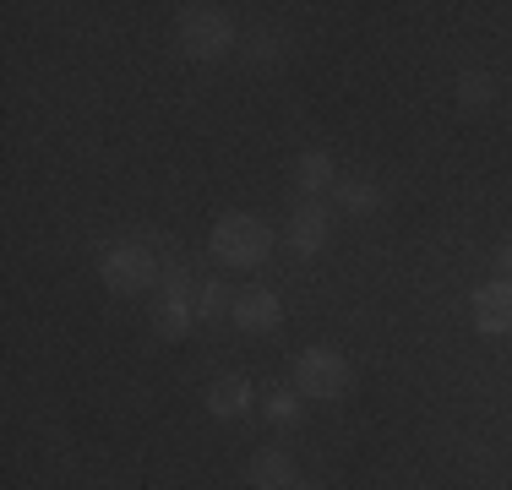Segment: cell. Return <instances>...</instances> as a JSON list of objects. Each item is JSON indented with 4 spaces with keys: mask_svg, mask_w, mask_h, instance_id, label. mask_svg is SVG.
Masks as SVG:
<instances>
[{
    "mask_svg": "<svg viewBox=\"0 0 512 490\" xmlns=\"http://www.w3.org/2000/svg\"><path fill=\"white\" fill-rule=\"evenodd\" d=\"M213 251H218V262H229V267H256L273 251V229L251 213H229V218H218V229H213Z\"/></svg>",
    "mask_w": 512,
    "mask_h": 490,
    "instance_id": "1",
    "label": "cell"
},
{
    "mask_svg": "<svg viewBox=\"0 0 512 490\" xmlns=\"http://www.w3.org/2000/svg\"><path fill=\"white\" fill-rule=\"evenodd\" d=\"M180 44H186V55H197V60L224 55V49H229V22H224V11H213V6H186V11H180Z\"/></svg>",
    "mask_w": 512,
    "mask_h": 490,
    "instance_id": "2",
    "label": "cell"
},
{
    "mask_svg": "<svg viewBox=\"0 0 512 490\" xmlns=\"http://www.w3.org/2000/svg\"><path fill=\"white\" fill-rule=\"evenodd\" d=\"M349 382V365L338 360L333 349H306L295 365V387L306 392V398H338Z\"/></svg>",
    "mask_w": 512,
    "mask_h": 490,
    "instance_id": "3",
    "label": "cell"
},
{
    "mask_svg": "<svg viewBox=\"0 0 512 490\" xmlns=\"http://www.w3.org/2000/svg\"><path fill=\"white\" fill-rule=\"evenodd\" d=\"M153 273H158V267H153V251H148V245H115V251L104 256V284L120 289V294L148 289Z\"/></svg>",
    "mask_w": 512,
    "mask_h": 490,
    "instance_id": "4",
    "label": "cell"
},
{
    "mask_svg": "<svg viewBox=\"0 0 512 490\" xmlns=\"http://www.w3.org/2000/svg\"><path fill=\"white\" fill-rule=\"evenodd\" d=\"M474 327L480 333H512V284H485L474 294Z\"/></svg>",
    "mask_w": 512,
    "mask_h": 490,
    "instance_id": "5",
    "label": "cell"
},
{
    "mask_svg": "<svg viewBox=\"0 0 512 490\" xmlns=\"http://www.w3.org/2000/svg\"><path fill=\"white\" fill-rule=\"evenodd\" d=\"M235 322L246 327V333H267V327L278 322V300L267 289H246L235 294Z\"/></svg>",
    "mask_w": 512,
    "mask_h": 490,
    "instance_id": "6",
    "label": "cell"
},
{
    "mask_svg": "<svg viewBox=\"0 0 512 490\" xmlns=\"http://www.w3.org/2000/svg\"><path fill=\"white\" fill-rule=\"evenodd\" d=\"M246 474H251V485H256V490H289V485H295V463H289L284 452H273V447L256 452Z\"/></svg>",
    "mask_w": 512,
    "mask_h": 490,
    "instance_id": "7",
    "label": "cell"
},
{
    "mask_svg": "<svg viewBox=\"0 0 512 490\" xmlns=\"http://www.w3.org/2000/svg\"><path fill=\"white\" fill-rule=\"evenodd\" d=\"M289 240H295L300 256H316V251H322V245H327V213H322V207H300L295 224H289Z\"/></svg>",
    "mask_w": 512,
    "mask_h": 490,
    "instance_id": "8",
    "label": "cell"
},
{
    "mask_svg": "<svg viewBox=\"0 0 512 490\" xmlns=\"http://www.w3.org/2000/svg\"><path fill=\"white\" fill-rule=\"evenodd\" d=\"M207 409L224 414V420H235V414H246V409H251V387L240 382V376H224V382L207 387Z\"/></svg>",
    "mask_w": 512,
    "mask_h": 490,
    "instance_id": "9",
    "label": "cell"
},
{
    "mask_svg": "<svg viewBox=\"0 0 512 490\" xmlns=\"http://www.w3.org/2000/svg\"><path fill=\"white\" fill-rule=\"evenodd\" d=\"M295 186H300V191L333 186V158H327V153H306V158L295 164Z\"/></svg>",
    "mask_w": 512,
    "mask_h": 490,
    "instance_id": "10",
    "label": "cell"
},
{
    "mask_svg": "<svg viewBox=\"0 0 512 490\" xmlns=\"http://www.w3.org/2000/svg\"><path fill=\"white\" fill-rule=\"evenodd\" d=\"M338 202H344L349 213H371V207L382 202V191H376L371 180H360V175H355V180H338Z\"/></svg>",
    "mask_w": 512,
    "mask_h": 490,
    "instance_id": "11",
    "label": "cell"
},
{
    "mask_svg": "<svg viewBox=\"0 0 512 490\" xmlns=\"http://www.w3.org/2000/svg\"><path fill=\"white\" fill-rule=\"evenodd\" d=\"M186 327H191L186 300H164V305H158V333H164V338H180Z\"/></svg>",
    "mask_w": 512,
    "mask_h": 490,
    "instance_id": "12",
    "label": "cell"
},
{
    "mask_svg": "<svg viewBox=\"0 0 512 490\" xmlns=\"http://www.w3.org/2000/svg\"><path fill=\"white\" fill-rule=\"evenodd\" d=\"M458 98H463V109H485V104H491V82H485L480 71H463V77H458Z\"/></svg>",
    "mask_w": 512,
    "mask_h": 490,
    "instance_id": "13",
    "label": "cell"
},
{
    "mask_svg": "<svg viewBox=\"0 0 512 490\" xmlns=\"http://www.w3.org/2000/svg\"><path fill=\"white\" fill-rule=\"evenodd\" d=\"M300 414V403H295V392L289 387H278V392H267V420H278V425H289Z\"/></svg>",
    "mask_w": 512,
    "mask_h": 490,
    "instance_id": "14",
    "label": "cell"
},
{
    "mask_svg": "<svg viewBox=\"0 0 512 490\" xmlns=\"http://www.w3.org/2000/svg\"><path fill=\"white\" fill-rule=\"evenodd\" d=\"M197 311H202V316H218V311H235V300H229L224 284H207V289L197 294Z\"/></svg>",
    "mask_w": 512,
    "mask_h": 490,
    "instance_id": "15",
    "label": "cell"
},
{
    "mask_svg": "<svg viewBox=\"0 0 512 490\" xmlns=\"http://www.w3.org/2000/svg\"><path fill=\"white\" fill-rule=\"evenodd\" d=\"M164 289H169V300H180V294H186V267H169V273H164Z\"/></svg>",
    "mask_w": 512,
    "mask_h": 490,
    "instance_id": "16",
    "label": "cell"
},
{
    "mask_svg": "<svg viewBox=\"0 0 512 490\" xmlns=\"http://www.w3.org/2000/svg\"><path fill=\"white\" fill-rule=\"evenodd\" d=\"M502 273H507V284H512V240L502 245Z\"/></svg>",
    "mask_w": 512,
    "mask_h": 490,
    "instance_id": "17",
    "label": "cell"
},
{
    "mask_svg": "<svg viewBox=\"0 0 512 490\" xmlns=\"http://www.w3.org/2000/svg\"><path fill=\"white\" fill-rule=\"evenodd\" d=\"M289 490H316V485H300V480H295V485H289Z\"/></svg>",
    "mask_w": 512,
    "mask_h": 490,
    "instance_id": "18",
    "label": "cell"
}]
</instances>
